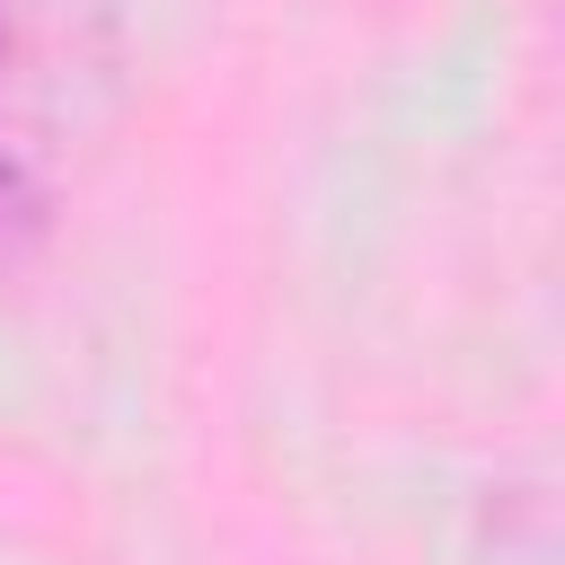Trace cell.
<instances>
[{
  "instance_id": "6da1fadb",
  "label": "cell",
  "mask_w": 565,
  "mask_h": 565,
  "mask_svg": "<svg viewBox=\"0 0 565 565\" xmlns=\"http://www.w3.org/2000/svg\"><path fill=\"white\" fill-rule=\"evenodd\" d=\"M124 97V0H0V282H18Z\"/></svg>"
}]
</instances>
